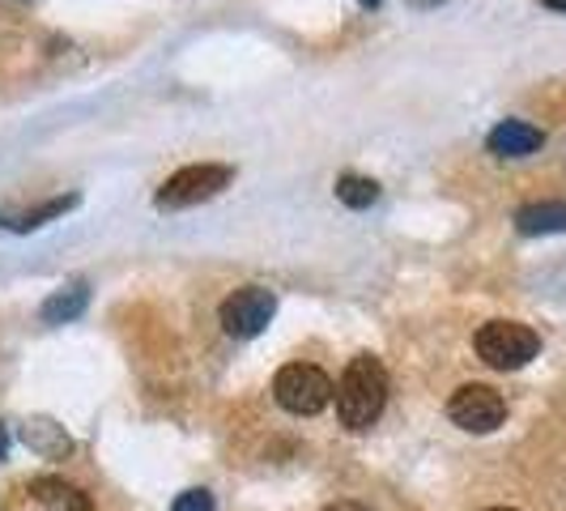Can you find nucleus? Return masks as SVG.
Listing matches in <instances>:
<instances>
[{
	"label": "nucleus",
	"instance_id": "nucleus-1",
	"mask_svg": "<svg viewBox=\"0 0 566 511\" xmlns=\"http://www.w3.org/2000/svg\"><path fill=\"white\" fill-rule=\"evenodd\" d=\"M388 400V371L375 354H358L349 358V367L337 384V418L349 430H367Z\"/></svg>",
	"mask_w": 566,
	"mask_h": 511
},
{
	"label": "nucleus",
	"instance_id": "nucleus-2",
	"mask_svg": "<svg viewBox=\"0 0 566 511\" xmlns=\"http://www.w3.org/2000/svg\"><path fill=\"white\" fill-rule=\"evenodd\" d=\"M541 337L520 320H490L478 333V358L494 371H520L537 358Z\"/></svg>",
	"mask_w": 566,
	"mask_h": 511
},
{
	"label": "nucleus",
	"instance_id": "nucleus-3",
	"mask_svg": "<svg viewBox=\"0 0 566 511\" xmlns=\"http://www.w3.org/2000/svg\"><path fill=\"white\" fill-rule=\"evenodd\" d=\"M333 379L324 375L319 367L312 363H290V367L277 371V379H273V397L282 409L290 414H298V418H312L319 409H328V400H333Z\"/></svg>",
	"mask_w": 566,
	"mask_h": 511
},
{
	"label": "nucleus",
	"instance_id": "nucleus-4",
	"mask_svg": "<svg viewBox=\"0 0 566 511\" xmlns=\"http://www.w3.org/2000/svg\"><path fill=\"white\" fill-rule=\"evenodd\" d=\"M230 179H234V170L230 167H218V163H197V167L175 170L167 184L158 188L154 205H158V209H192V205H200V200L218 197Z\"/></svg>",
	"mask_w": 566,
	"mask_h": 511
},
{
	"label": "nucleus",
	"instance_id": "nucleus-5",
	"mask_svg": "<svg viewBox=\"0 0 566 511\" xmlns=\"http://www.w3.org/2000/svg\"><path fill=\"white\" fill-rule=\"evenodd\" d=\"M448 418H452L460 430L490 435V430H499L503 418H507V400L499 397L490 384H464V388H455L452 400H448Z\"/></svg>",
	"mask_w": 566,
	"mask_h": 511
},
{
	"label": "nucleus",
	"instance_id": "nucleus-6",
	"mask_svg": "<svg viewBox=\"0 0 566 511\" xmlns=\"http://www.w3.org/2000/svg\"><path fill=\"white\" fill-rule=\"evenodd\" d=\"M277 315V294L264 290V285H243L234 290L227 303H222V328L230 337L248 341L255 333H264V324Z\"/></svg>",
	"mask_w": 566,
	"mask_h": 511
},
{
	"label": "nucleus",
	"instance_id": "nucleus-7",
	"mask_svg": "<svg viewBox=\"0 0 566 511\" xmlns=\"http://www.w3.org/2000/svg\"><path fill=\"white\" fill-rule=\"evenodd\" d=\"M541 142H545V133L533 128V124H524V119H503L485 137L490 154H499V158H528V154L541 149Z\"/></svg>",
	"mask_w": 566,
	"mask_h": 511
},
{
	"label": "nucleus",
	"instance_id": "nucleus-8",
	"mask_svg": "<svg viewBox=\"0 0 566 511\" xmlns=\"http://www.w3.org/2000/svg\"><path fill=\"white\" fill-rule=\"evenodd\" d=\"M515 230H520V234H563L566 230V197L524 205V209L515 213Z\"/></svg>",
	"mask_w": 566,
	"mask_h": 511
},
{
	"label": "nucleus",
	"instance_id": "nucleus-9",
	"mask_svg": "<svg viewBox=\"0 0 566 511\" xmlns=\"http://www.w3.org/2000/svg\"><path fill=\"white\" fill-rule=\"evenodd\" d=\"M30 494L52 511H90V494L77 490V486L60 482V478H34V482H30Z\"/></svg>",
	"mask_w": 566,
	"mask_h": 511
},
{
	"label": "nucleus",
	"instance_id": "nucleus-10",
	"mask_svg": "<svg viewBox=\"0 0 566 511\" xmlns=\"http://www.w3.org/2000/svg\"><path fill=\"white\" fill-rule=\"evenodd\" d=\"M85 303H90V290H85V282H69L60 285L56 294L43 303V320L48 324H64V320H77V315L85 312Z\"/></svg>",
	"mask_w": 566,
	"mask_h": 511
},
{
	"label": "nucleus",
	"instance_id": "nucleus-11",
	"mask_svg": "<svg viewBox=\"0 0 566 511\" xmlns=\"http://www.w3.org/2000/svg\"><path fill=\"white\" fill-rule=\"evenodd\" d=\"M22 439H27L34 452H43V456H69L73 452V439H69L56 423H48V418H30V423L22 426Z\"/></svg>",
	"mask_w": 566,
	"mask_h": 511
},
{
	"label": "nucleus",
	"instance_id": "nucleus-12",
	"mask_svg": "<svg viewBox=\"0 0 566 511\" xmlns=\"http://www.w3.org/2000/svg\"><path fill=\"white\" fill-rule=\"evenodd\" d=\"M77 205V197H56V200H48V205H34V209H27V213H9V218H0L9 230H34V227H43L48 218H60L64 209H73Z\"/></svg>",
	"mask_w": 566,
	"mask_h": 511
},
{
	"label": "nucleus",
	"instance_id": "nucleus-13",
	"mask_svg": "<svg viewBox=\"0 0 566 511\" xmlns=\"http://www.w3.org/2000/svg\"><path fill=\"white\" fill-rule=\"evenodd\" d=\"M337 200L349 205V209H367V205L379 200V184H375V179H363V175H340Z\"/></svg>",
	"mask_w": 566,
	"mask_h": 511
},
{
	"label": "nucleus",
	"instance_id": "nucleus-14",
	"mask_svg": "<svg viewBox=\"0 0 566 511\" xmlns=\"http://www.w3.org/2000/svg\"><path fill=\"white\" fill-rule=\"evenodd\" d=\"M170 511H213V494H209V490H184V494L170 503Z\"/></svg>",
	"mask_w": 566,
	"mask_h": 511
},
{
	"label": "nucleus",
	"instance_id": "nucleus-15",
	"mask_svg": "<svg viewBox=\"0 0 566 511\" xmlns=\"http://www.w3.org/2000/svg\"><path fill=\"white\" fill-rule=\"evenodd\" d=\"M324 511H370V508H363V503H333V508H324Z\"/></svg>",
	"mask_w": 566,
	"mask_h": 511
},
{
	"label": "nucleus",
	"instance_id": "nucleus-16",
	"mask_svg": "<svg viewBox=\"0 0 566 511\" xmlns=\"http://www.w3.org/2000/svg\"><path fill=\"white\" fill-rule=\"evenodd\" d=\"M541 4H549V9H558V13H566V0H541Z\"/></svg>",
	"mask_w": 566,
	"mask_h": 511
},
{
	"label": "nucleus",
	"instance_id": "nucleus-17",
	"mask_svg": "<svg viewBox=\"0 0 566 511\" xmlns=\"http://www.w3.org/2000/svg\"><path fill=\"white\" fill-rule=\"evenodd\" d=\"M413 4H422V9H434V4H443V0H413Z\"/></svg>",
	"mask_w": 566,
	"mask_h": 511
},
{
	"label": "nucleus",
	"instance_id": "nucleus-18",
	"mask_svg": "<svg viewBox=\"0 0 566 511\" xmlns=\"http://www.w3.org/2000/svg\"><path fill=\"white\" fill-rule=\"evenodd\" d=\"M485 511H520V508H485Z\"/></svg>",
	"mask_w": 566,
	"mask_h": 511
},
{
	"label": "nucleus",
	"instance_id": "nucleus-19",
	"mask_svg": "<svg viewBox=\"0 0 566 511\" xmlns=\"http://www.w3.org/2000/svg\"><path fill=\"white\" fill-rule=\"evenodd\" d=\"M363 4H367V9H370V4H379V0H363Z\"/></svg>",
	"mask_w": 566,
	"mask_h": 511
}]
</instances>
